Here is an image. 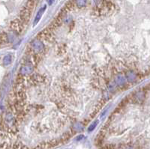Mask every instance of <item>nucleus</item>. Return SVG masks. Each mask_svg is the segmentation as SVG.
<instances>
[{"instance_id":"9","label":"nucleus","mask_w":150,"mask_h":149,"mask_svg":"<svg viewBox=\"0 0 150 149\" xmlns=\"http://www.w3.org/2000/svg\"><path fill=\"white\" fill-rule=\"evenodd\" d=\"M109 110V108L107 107V108H106V109L104 110V112H102V114L101 115V118H102V117H104V116H105V114L107 113V110Z\"/></svg>"},{"instance_id":"7","label":"nucleus","mask_w":150,"mask_h":149,"mask_svg":"<svg viewBox=\"0 0 150 149\" xmlns=\"http://www.w3.org/2000/svg\"><path fill=\"white\" fill-rule=\"evenodd\" d=\"M98 120H95V121H93V122L91 124V125L89 127V128H88V131L89 132H92V131H93L94 130H95V128L96 127V126L98 125Z\"/></svg>"},{"instance_id":"5","label":"nucleus","mask_w":150,"mask_h":149,"mask_svg":"<svg viewBox=\"0 0 150 149\" xmlns=\"http://www.w3.org/2000/svg\"><path fill=\"white\" fill-rule=\"evenodd\" d=\"M137 78V74L132 70L128 71L125 74V79L128 80V82H133Z\"/></svg>"},{"instance_id":"11","label":"nucleus","mask_w":150,"mask_h":149,"mask_svg":"<svg viewBox=\"0 0 150 149\" xmlns=\"http://www.w3.org/2000/svg\"><path fill=\"white\" fill-rule=\"evenodd\" d=\"M83 135H81V136H80V137H77V140H80V139H81L82 138H83Z\"/></svg>"},{"instance_id":"2","label":"nucleus","mask_w":150,"mask_h":149,"mask_svg":"<svg viewBox=\"0 0 150 149\" xmlns=\"http://www.w3.org/2000/svg\"><path fill=\"white\" fill-rule=\"evenodd\" d=\"M46 8H47V6L44 5V7H42V8H41V9L38 11L37 14H36V17H35V19H34V23H33V26H36V25L38 23V22L40 21V19H41V17L43 16V13H44Z\"/></svg>"},{"instance_id":"3","label":"nucleus","mask_w":150,"mask_h":149,"mask_svg":"<svg viewBox=\"0 0 150 149\" xmlns=\"http://www.w3.org/2000/svg\"><path fill=\"white\" fill-rule=\"evenodd\" d=\"M33 67L31 65H23L20 68V73L22 75H27V74H29L32 71Z\"/></svg>"},{"instance_id":"8","label":"nucleus","mask_w":150,"mask_h":149,"mask_svg":"<svg viewBox=\"0 0 150 149\" xmlns=\"http://www.w3.org/2000/svg\"><path fill=\"white\" fill-rule=\"evenodd\" d=\"M87 0H75V2H76L77 5L79 8H83L86 4Z\"/></svg>"},{"instance_id":"1","label":"nucleus","mask_w":150,"mask_h":149,"mask_svg":"<svg viewBox=\"0 0 150 149\" xmlns=\"http://www.w3.org/2000/svg\"><path fill=\"white\" fill-rule=\"evenodd\" d=\"M32 47L35 50V51H41L44 48V44L41 40H34L31 43Z\"/></svg>"},{"instance_id":"6","label":"nucleus","mask_w":150,"mask_h":149,"mask_svg":"<svg viewBox=\"0 0 150 149\" xmlns=\"http://www.w3.org/2000/svg\"><path fill=\"white\" fill-rule=\"evenodd\" d=\"M11 61H12V57L11 55H7L5 56L4 59H3V63L5 65H8L11 63Z\"/></svg>"},{"instance_id":"4","label":"nucleus","mask_w":150,"mask_h":149,"mask_svg":"<svg viewBox=\"0 0 150 149\" xmlns=\"http://www.w3.org/2000/svg\"><path fill=\"white\" fill-rule=\"evenodd\" d=\"M125 81H126L125 77L121 73L117 74V75L116 76V77H115V83L116 85H118L122 86V85H125V83H126Z\"/></svg>"},{"instance_id":"10","label":"nucleus","mask_w":150,"mask_h":149,"mask_svg":"<svg viewBox=\"0 0 150 149\" xmlns=\"http://www.w3.org/2000/svg\"><path fill=\"white\" fill-rule=\"evenodd\" d=\"M47 2H48L49 5H52L53 3V2L55 1V0H47Z\"/></svg>"}]
</instances>
